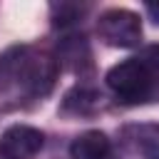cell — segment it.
Segmentation results:
<instances>
[{
	"instance_id": "cell-7",
	"label": "cell",
	"mask_w": 159,
	"mask_h": 159,
	"mask_svg": "<svg viewBox=\"0 0 159 159\" xmlns=\"http://www.w3.org/2000/svg\"><path fill=\"white\" fill-rule=\"evenodd\" d=\"M109 154V139L99 129L82 132L70 144V159H107Z\"/></svg>"
},
{
	"instance_id": "cell-8",
	"label": "cell",
	"mask_w": 159,
	"mask_h": 159,
	"mask_svg": "<svg viewBox=\"0 0 159 159\" xmlns=\"http://www.w3.org/2000/svg\"><path fill=\"white\" fill-rule=\"evenodd\" d=\"M97 107H99V94L89 87H72L62 99V112L75 114V117L92 114Z\"/></svg>"
},
{
	"instance_id": "cell-9",
	"label": "cell",
	"mask_w": 159,
	"mask_h": 159,
	"mask_svg": "<svg viewBox=\"0 0 159 159\" xmlns=\"http://www.w3.org/2000/svg\"><path fill=\"white\" fill-rule=\"evenodd\" d=\"M22 52H25V45H15V47H7L0 55V92L15 89V80H17V67H20Z\"/></svg>"
},
{
	"instance_id": "cell-10",
	"label": "cell",
	"mask_w": 159,
	"mask_h": 159,
	"mask_svg": "<svg viewBox=\"0 0 159 159\" xmlns=\"http://www.w3.org/2000/svg\"><path fill=\"white\" fill-rule=\"evenodd\" d=\"M84 10H87L84 5H75V2H55V5L50 7L52 22H55L57 27H67V25L77 22V20L82 17Z\"/></svg>"
},
{
	"instance_id": "cell-5",
	"label": "cell",
	"mask_w": 159,
	"mask_h": 159,
	"mask_svg": "<svg viewBox=\"0 0 159 159\" xmlns=\"http://www.w3.org/2000/svg\"><path fill=\"white\" fill-rule=\"evenodd\" d=\"M57 62L72 70L75 75H84L92 70V52L82 35H67L57 45Z\"/></svg>"
},
{
	"instance_id": "cell-3",
	"label": "cell",
	"mask_w": 159,
	"mask_h": 159,
	"mask_svg": "<svg viewBox=\"0 0 159 159\" xmlns=\"http://www.w3.org/2000/svg\"><path fill=\"white\" fill-rule=\"evenodd\" d=\"M97 32L112 47H137L142 42V20L127 7H112L99 15Z\"/></svg>"
},
{
	"instance_id": "cell-1",
	"label": "cell",
	"mask_w": 159,
	"mask_h": 159,
	"mask_svg": "<svg viewBox=\"0 0 159 159\" xmlns=\"http://www.w3.org/2000/svg\"><path fill=\"white\" fill-rule=\"evenodd\" d=\"M104 82H107L109 92L119 102H127V104L147 102L154 94V89L159 87V77L147 65L144 57H129V60L114 65L107 72Z\"/></svg>"
},
{
	"instance_id": "cell-4",
	"label": "cell",
	"mask_w": 159,
	"mask_h": 159,
	"mask_svg": "<svg viewBox=\"0 0 159 159\" xmlns=\"http://www.w3.org/2000/svg\"><path fill=\"white\" fill-rule=\"evenodd\" d=\"M45 134L30 124H12L0 134V159H32L40 154Z\"/></svg>"
},
{
	"instance_id": "cell-11",
	"label": "cell",
	"mask_w": 159,
	"mask_h": 159,
	"mask_svg": "<svg viewBox=\"0 0 159 159\" xmlns=\"http://www.w3.org/2000/svg\"><path fill=\"white\" fill-rule=\"evenodd\" d=\"M147 12L154 17V22H159V5H157V2H149V5H147Z\"/></svg>"
},
{
	"instance_id": "cell-6",
	"label": "cell",
	"mask_w": 159,
	"mask_h": 159,
	"mask_svg": "<svg viewBox=\"0 0 159 159\" xmlns=\"http://www.w3.org/2000/svg\"><path fill=\"white\" fill-rule=\"evenodd\" d=\"M124 139L144 159H159V124H132L124 129Z\"/></svg>"
},
{
	"instance_id": "cell-2",
	"label": "cell",
	"mask_w": 159,
	"mask_h": 159,
	"mask_svg": "<svg viewBox=\"0 0 159 159\" xmlns=\"http://www.w3.org/2000/svg\"><path fill=\"white\" fill-rule=\"evenodd\" d=\"M57 70H60V62L52 55L35 52L25 45V52H22V60L17 67L15 89L22 92L25 97H45L55 87Z\"/></svg>"
}]
</instances>
